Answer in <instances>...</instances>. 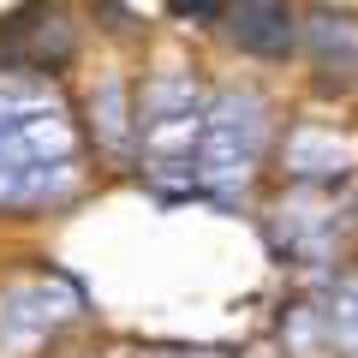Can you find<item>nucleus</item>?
Returning a JSON list of instances; mask_svg holds the SVG:
<instances>
[{
	"label": "nucleus",
	"instance_id": "1",
	"mask_svg": "<svg viewBox=\"0 0 358 358\" xmlns=\"http://www.w3.org/2000/svg\"><path fill=\"white\" fill-rule=\"evenodd\" d=\"M227 36L257 60H287L299 48V18L287 0H227Z\"/></svg>",
	"mask_w": 358,
	"mask_h": 358
},
{
	"label": "nucleus",
	"instance_id": "2",
	"mask_svg": "<svg viewBox=\"0 0 358 358\" xmlns=\"http://www.w3.org/2000/svg\"><path fill=\"white\" fill-rule=\"evenodd\" d=\"M167 13L173 18H197V24H215L227 13V0H167Z\"/></svg>",
	"mask_w": 358,
	"mask_h": 358
}]
</instances>
